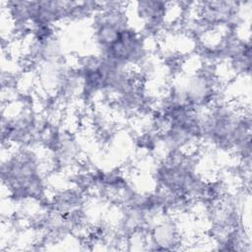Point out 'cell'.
<instances>
[{
    "label": "cell",
    "instance_id": "cell-1",
    "mask_svg": "<svg viewBox=\"0 0 252 252\" xmlns=\"http://www.w3.org/2000/svg\"><path fill=\"white\" fill-rule=\"evenodd\" d=\"M152 245L157 250H172L179 244V236L174 221L166 220L157 225L151 233Z\"/></svg>",
    "mask_w": 252,
    "mask_h": 252
}]
</instances>
